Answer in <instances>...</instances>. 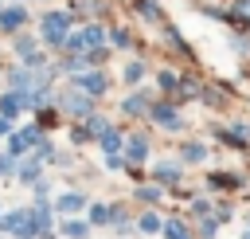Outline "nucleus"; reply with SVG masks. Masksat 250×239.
Here are the masks:
<instances>
[{"instance_id":"obj_3","label":"nucleus","mask_w":250,"mask_h":239,"mask_svg":"<svg viewBox=\"0 0 250 239\" xmlns=\"http://www.w3.org/2000/svg\"><path fill=\"white\" fill-rule=\"evenodd\" d=\"M102 39H105V31L90 24V27H82V31H70L62 43H66L70 51H94V47H102Z\"/></svg>"},{"instance_id":"obj_13","label":"nucleus","mask_w":250,"mask_h":239,"mask_svg":"<svg viewBox=\"0 0 250 239\" xmlns=\"http://www.w3.org/2000/svg\"><path fill=\"white\" fill-rule=\"evenodd\" d=\"M113 219H117V212H113L109 204H94V208H90V223H94V227H102V223H113Z\"/></svg>"},{"instance_id":"obj_26","label":"nucleus","mask_w":250,"mask_h":239,"mask_svg":"<svg viewBox=\"0 0 250 239\" xmlns=\"http://www.w3.org/2000/svg\"><path fill=\"white\" fill-rule=\"evenodd\" d=\"M8 172H16V157L12 153H0V176H8Z\"/></svg>"},{"instance_id":"obj_15","label":"nucleus","mask_w":250,"mask_h":239,"mask_svg":"<svg viewBox=\"0 0 250 239\" xmlns=\"http://www.w3.org/2000/svg\"><path fill=\"white\" fill-rule=\"evenodd\" d=\"M62 235H66V239H86V235H90V223H82V219H66V223H62Z\"/></svg>"},{"instance_id":"obj_6","label":"nucleus","mask_w":250,"mask_h":239,"mask_svg":"<svg viewBox=\"0 0 250 239\" xmlns=\"http://www.w3.org/2000/svg\"><path fill=\"white\" fill-rule=\"evenodd\" d=\"M78 90H86L90 98H98V94H105V90H109V82H105V74H98V71H94V74H78Z\"/></svg>"},{"instance_id":"obj_23","label":"nucleus","mask_w":250,"mask_h":239,"mask_svg":"<svg viewBox=\"0 0 250 239\" xmlns=\"http://www.w3.org/2000/svg\"><path fill=\"white\" fill-rule=\"evenodd\" d=\"M215 227H219V219H211V215L199 219V235H203V239H215Z\"/></svg>"},{"instance_id":"obj_14","label":"nucleus","mask_w":250,"mask_h":239,"mask_svg":"<svg viewBox=\"0 0 250 239\" xmlns=\"http://www.w3.org/2000/svg\"><path fill=\"white\" fill-rule=\"evenodd\" d=\"M62 106H66L70 114H90V98H82L78 90H70V94L62 98Z\"/></svg>"},{"instance_id":"obj_12","label":"nucleus","mask_w":250,"mask_h":239,"mask_svg":"<svg viewBox=\"0 0 250 239\" xmlns=\"http://www.w3.org/2000/svg\"><path fill=\"white\" fill-rule=\"evenodd\" d=\"M156 180H160V184H176V180H180V165H176V161H160V165H156Z\"/></svg>"},{"instance_id":"obj_17","label":"nucleus","mask_w":250,"mask_h":239,"mask_svg":"<svg viewBox=\"0 0 250 239\" xmlns=\"http://www.w3.org/2000/svg\"><path fill=\"white\" fill-rule=\"evenodd\" d=\"M102 149L105 153H121V133L117 129H102Z\"/></svg>"},{"instance_id":"obj_24","label":"nucleus","mask_w":250,"mask_h":239,"mask_svg":"<svg viewBox=\"0 0 250 239\" xmlns=\"http://www.w3.org/2000/svg\"><path fill=\"white\" fill-rule=\"evenodd\" d=\"M16 51H20L23 59H27V55H35V39H27V35H20V39H16Z\"/></svg>"},{"instance_id":"obj_25","label":"nucleus","mask_w":250,"mask_h":239,"mask_svg":"<svg viewBox=\"0 0 250 239\" xmlns=\"http://www.w3.org/2000/svg\"><path fill=\"white\" fill-rule=\"evenodd\" d=\"M211 184H215V188H238V176H223V172H215Z\"/></svg>"},{"instance_id":"obj_1","label":"nucleus","mask_w":250,"mask_h":239,"mask_svg":"<svg viewBox=\"0 0 250 239\" xmlns=\"http://www.w3.org/2000/svg\"><path fill=\"white\" fill-rule=\"evenodd\" d=\"M66 35H70V12H47L43 16V39L51 47H59Z\"/></svg>"},{"instance_id":"obj_8","label":"nucleus","mask_w":250,"mask_h":239,"mask_svg":"<svg viewBox=\"0 0 250 239\" xmlns=\"http://www.w3.org/2000/svg\"><path fill=\"white\" fill-rule=\"evenodd\" d=\"M55 208H59V212H66V215H70V212H82V208H86V192H62Z\"/></svg>"},{"instance_id":"obj_7","label":"nucleus","mask_w":250,"mask_h":239,"mask_svg":"<svg viewBox=\"0 0 250 239\" xmlns=\"http://www.w3.org/2000/svg\"><path fill=\"white\" fill-rule=\"evenodd\" d=\"M27 24V12L23 8H0V27L4 31H20Z\"/></svg>"},{"instance_id":"obj_5","label":"nucleus","mask_w":250,"mask_h":239,"mask_svg":"<svg viewBox=\"0 0 250 239\" xmlns=\"http://www.w3.org/2000/svg\"><path fill=\"white\" fill-rule=\"evenodd\" d=\"M152 121L160 125V129H180L184 125V118H180V110H172V106H152Z\"/></svg>"},{"instance_id":"obj_10","label":"nucleus","mask_w":250,"mask_h":239,"mask_svg":"<svg viewBox=\"0 0 250 239\" xmlns=\"http://www.w3.org/2000/svg\"><path fill=\"white\" fill-rule=\"evenodd\" d=\"M125 157H129V161H145V157H148V141H145V137H129V141H125Z\"/></svg>"},{"instance_id":"obj_2","label":"nucleus","mask_w":250,"mask_h":239,"mask_svg":"<svg viewBox=\"0 0 250 239\" xmlns=\"http://www.w3.org/2000/svg\"><path fill=\"white\" fill-rule=\"evenodd\" d=\"M0 231H8V235H20V239L35 235V227H31V208H16V212H4V215H0Z\"/></svg>"},{"instance_id":"obj_20","label":"nucleus","mask_w":250,"mask_h":239,"mask_svg":"<svg viewBox=\"0 0 250 239\" xmlns=\"http://www.w3.org/2000/svg\"><path fill=\"white\" fill-rule=\"evenodd\" d=\"M145 110H148V98H145V94L125 98V114H145Z\"/></svg>"},{"instance_id":"obj_22","label":"nucleus","mask_w":250,"mask_h":239,"mask_svg":"<svg viewBox=\"0 0 250 239\" xmlns=\"http://www.w3.org/2000/svg\"><path fill=\"white\" fill-rule=\"evenodd\" d=\"M176 86H180V74H172V71H160V90H168V94H172Z\"/></svg>"},{"instance_id":"obj_30","label":"nucleus","mask_w":250,"mask_h":239,"mask_svg":"<svg viewBox=\"0 0 250 239\" xmlns=\"http://www.w3.org/2000/svg\"><path fill=\"white\" fill-rule=\"evenodd\" d=\"M246 239H250V231H246Z\"/></svg>"},{"instance_id":"obj_19","label":"nucleus","mask_w":250,"mask_h":239,"mask_svg":"<svg viewBox=\"0 0 250 239\" xmlns=\"http://www.w3.org/2000/svg\"><path fill=\"white\" fill-rule=\"evenodd\" d=\"M145 71H148V67H145L141 59H133V63L125 67V82H141V78H145Z\"/></svg>"},{"instance_id":"obj_9","label":"nucleus","mask_w":250,"mask_h":239,"mask_svg":"<svg viewBox=\"0 0 250 239\" xmlns=\"http://www.w3.org/2000/svg\"><path fill=\"white\" fill-rule=\"evenodd\" d=\"M23 110V98L20 94H0V118H16Z\"/></svg>"},{"instance_id":"obj_18","label":"nucleus","mask_w":250,"mask_h":239,"mask_svg":"<svg viewBox=\"0 0 250 239\" xmlns=\"http://www.w3.org/2000/svg\"><path fill=\"white\" fill-rule=\"evenodd\" d=\"M203 157H207V149H203L199 141H188V145H184V161H188V165H199Z\"/></svg>"},{"instance_id":"obj_16","label":"nucleus","mask_w":250,"mask_h":239,"mask_svg":"<svg viewBox=\"0 0 250 239\" xmlns=\"http://www.w3.org/2000/svg\"><path fill=\"white\" fill-rule=\"evenodd\" d=\"M164 235H168V239H195V235L184 227V219H168V223H164Z\"/></svg>"},{"instance_id":"obj_4","label":"nucleus","mask_w":250,"mask_h":239,"mask_svg":"<svg viewBox=\"0 0 250 239\" xmlns=\"http://www.w3.org/2000/svg\"><path fill=\"white\" fill-rule=\"evenodd\" d=\"M31 145H39V129H35V125H31V129H20V133H12V141H8V153L20 161V157H23Z\"/></svg>"},{"instance_id":"obj_28","label":"nucleus","mask_w":250,"mask_h":239,"mask_svg":"<svg viewBox=\"0 0 250 239\" xmlns=\"http://www.w3.org/2000/svg\"><path fill=\"white\" fill-rule=\"evenodd\" d=\"M105 168H121V157L117 153H105Z\"/></svg>"},{"instance_id":"obj_29","label":"nucleus","mask_w":250,"mask_h":239,"mask_svg":"<svg viewBox=\"0 0 250 239\" xmlns=\"http://www.w3.org/2000/svg\"><path fill=\"white\" fill-rule=\"evenodd\" d=\"M12 133V118H0V137H8Z\"/></svg>"},{"instance_id":"obj_11","label":"nucleus","mask_w":250,"mask_h":239,"mask_svg":"<svg viewBox=\"0 0 250 239\" xmlns=\"http://www.w3.org/2000/svg\"><path fill=\"white\" fill-rule=\"evenodd\" d=\"M16 176L23 184H35L39 180V161H16Z\"/></svg>"},{"instance_id":"obj_21","label":"nucleus","mask_w":250,"mask_h":239,"mask_svg":"<svg viewBox=\"0 0 250 239\" xmlns=\"http://www.w3.org/2000/svg\"><path fill=\"white\" fill-rule=\"evenodd\" d=\"M137 227H141V231H160V227H164V223H160V219H156V215H152V212H145V215H141V219H137Z\"/></svg>"},{"instance_id":"obj_27","label":"nucleus","mask_w":250,"mask_h":239,"mask_svg":"<svg viewBox=\"0 0 250 239\" xmlns=\"http://www.w3.org/2000/svg\"><path fill=\"white\" fill-rule=\"evenodd\" d=\"M137 12L148 16V20H156V4H152V0H137Z\"/></svg>"}]
</instances>
